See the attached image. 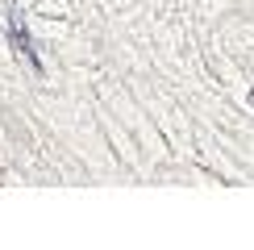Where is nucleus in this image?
<instances>
[{
	"label": "nucleus",
	"mask_w": 254,
	"mask_h": 250,
	"mask_svg": "<svg viewBox=\"0 0 254 250\" xmlns=\"http://www.w3.org/2000/svg\"><path fill=\"white\" fill-rule=\"evenodd\" d=\"M0 21H4V38H8V46L17 50V59L25 62L34 75H46V62H42V55H38V42H34L25 17H21V8L13 4V0H4V4H0Z\"/></svg>",
	"instance_id": "nucleus-1"
}]
</instances>
